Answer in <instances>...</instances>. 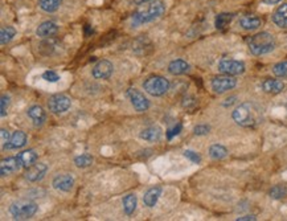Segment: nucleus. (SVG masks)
Returning <instances> with one entry per match:
<instances>
[{
  "label": "nucleus",
  "instance_id": "nucleus-1",
  "mask_svg": "<svg viewBox=\"0 0 287 221\" xmlns=\"http://www.w3.org/2000/svg\"><path fill=\"white\" fill-rule=\"evenodd\" d=\"M232 118L238 126L242 127H255L258 126L263 118L262 109L257 103L244 102L232 113Z\"/></svg>",
  "mask_w": 287,
  "mask_h": 221
},
{
  "label": "nucleus",
  "instance_id": "nucleus-2",
  "mask_svg": "<svg viewBox=\"0 0 287 221\" xmlns=\"http://www.w3.org/2000/svg\"><path fill=\"white\" fill-rule=\"evenodd\" d=\"M248 47L254 56H263L274 51L277 42L271 33L259 32L248 40Z\"/></svg>",
  "mask_w": 287,
  "mask_h": 221
},
{
  "label": "nucleus",
  "instance_id": "nucleus-3",
  "mask_svg": "<svg viewBox=\"0 0 287 221\" xmlns=\"http://www.w3.org/2000/svg\"><path fill=\"white\" fill-rule=\"evenodd\" d=\"M166 12V4L163 2H153L150 6H147L143 10H139L133 15L131 19V26L133 27H139L151 23L153 20L159 19L163 13Z\"/></svg>",
  "mask_w": 287,
  "mask_h": 221
},
{
  "label": "nucleus",
  "instance_id": "nucleus-4",
  "mask_svg": "<svg viewBox=\"0 0 287 221\" xmlns=\"http://www.w3.org/2000/svg\"><path fill=\"white\" fill-rule=\"evenodd\" d=\"M38 207L31 200H17L10 207V213L15 220H28L37 213Z\"/></svg>",
  "mask_w": 287,
  "mask_h": 221
},
{
  "label": "nucleus",
  "instance_id": "nucleus-5",
  "mask_svg": "<svg viewBox=\"0 0 287 221\" xmlns=\"http://www.w3.org/2000/svg\"><path fill=\"white\" fill-rule=\"evenodd\" d=\"M171 87V83L166 77L162 76H152L143 82V89L152 97H162L167 93Z\"/></svg>",
  "mask_w": 287,
  "mask_h": 221
},
{
  "label": "nucleus",
  "instance_id": "nucleus-6",
  "mask_svg": "<svg viewBox=\"0 0 287 221\" xmlns=\"http://www.w3.org/2000/svg\"><path fill=\"white\" fill-rule=\"evenodd\" d=\"M72 100L65 94H54L49 97L48 109L53 114H64L71 109Z\"/></svg>",
  "mask_w": 287,
  "mask_h": 221
},
{
  "label": "nucleus",
  "instance_id": "nucleus-7",
  "mask_svg": "<svg viewBox=\"0 0 287 221\" xmlns=\"http://www.w3.org/2000/svg\"><path fill=\"white\" fill-rule=\"evenodd\" d=\"M236 85L237 80L233 78V76H220V77H214L212 80V89L217 94L227 93L229 90L234 89Z\"/></svg>",
  "mask_w": 287,
  "mask_h": 221
},
{
  "label": "nucleus",
  "instance_id": "nucleus-8",
  "mask_svg": "<svg viewBox=\"0 0 287 221\" xmlns=\"http://www.w3.org/2000/svg\"><path fill=\"white\" fill-rule=\"evenodd\" d=\"M218 71L227 76H239L245 72V64L237 60H223L218 62Z\"/></svg>",
  "mask_w": 287,
  "mask_h": 221
},
{
  "label": "nucleus",
  "instance_id": "nucleus-9",
  "mask_svg": "<svg viewBox=\"0 0 287 221\" xmlns=\"http://www.w3.org/2000/svg\"><path fill=\"white\" fill-rule=\"evenodd\" d=\"M127 97L130 98L131 103L134 106V109L139 113H143L147 112V110L150 109V101L147 100L144 94L139 90L134 89V87H130L127 90Z\"/></svg>",
  "mask_w": 287,
  "mask_h": 221
},
{
  "label": "nucleus",
  "instance_id": "nucleus-10",
  "mask_svg": "<svg viewBox=\"0 0 287 221\" xmlns=\"http://www.w3.org/2000/svg\"><path fill=\"white\" fill-rule=\"evenodd\" d=\"M114 72V65L108 60L98 61L93 68V77L96 80H108Z\"/></svg>",
  "mask_w": 287,
  "mask_h": 221
},
{
  "label": "nucleus",
  "instance_id": "nucleus-11",
  "mask_svg": "<svg viewBox=\"0 0 287 221\" xmlns=\"http://www.w3.org/2000/svg\"><path fill=\"white\" fill-rule=\"evenodd\" d=\"M21 167L23 164L19 157L7 158V159H3L2 163H0V173H2V176H8L11 173L19 171Z\"/></svg>",
  "mask_w": 287,
  "mask_h": 221
},
{
  "label": "nucleus",
  "instance_id": "nucleus-12",
  "mask_svg": "<svg viewBox=\"0 0 287 221\" xmlns=\"http://www.w3.org/2000/svg\"><path fill=\"white\" fill-rule=\"evenodd\" d=\"M52 186L54 189L61 191V192H71L74 187V178L72 175H57L52 182Z\"/></svg>",
  "mask_w": 287,
  "mask_h": 221
},
{
  "label": "nucleus",
  "instance_id": "nucleus-13",
  "mask_svg": "<svg viewBox=\"0 0 287 221\" xmlns=\"http://www.w3.org/2000/svg\"><path fill=\"white\" fill-rule=\"evenodd\" d=\"M47 171H48V167L44 163H36L33 166H31L29 168H27L26 172V179L31 183L40 182L42 178L47 175Z\"/></svg>",
  "mask_w": 287,
  "mask_h": 221
},
{
  "label": "nucleus",
  "instance_id": "nucleus-14",
  "mask_svg": "<svg viewBox=\"0 0 287 221\" xmlns=\"http://www.w3.org/2000/svg\"><path fill=\"white\" fill-rule=\"evenodd\" d=\"M27 114H28L29 118L32 119L33 125H35L36 127L42 126L44 125V122L47 121V113L44 112V109H42L41 106L38 105L31 106V107L28 109V112H27Z\"/></svg>",
  "mask_w": 287,
  "mask_h": 221
},
{
  "label": "nucleus",
  "instance_id": "nucleus-15",
  "mask_svg": "<svg viewBox=\"0 0 287 221\" xmlns=\"http://www.w3.org/2000/svg\"><path fill=\"white\" fill-rule=\"evenodd\" d=\"M58 32V26L54 21H44L36 29V35L42 39H48Z\"/></svg>",
  "mask_w": 287,
  "mask_h": 221
},
{
  "label": "nucleus",
  "instance_id": "nucleus-16",
  "mask_svg": "<svg viewBox=\"0 0 287 221\" xmlns=\"http://www.w3.org/2000/svg\"><path fill=\"white\" fill-rule=\"evenodd\" d=\"M262 90L269 94H279L284 90V83L279 80L274 78H268L262 82Z\"/></svg>",
  "mask_w": 287,
  "mask_h": 221
},
{
  "label": "nucleus",
  "instance_id": "nucleus-17",
  "mask_svg": "<svg viewBox=\"0 0 287 221\" xmlns=\"http://www.w3.org/2000/svg\"><path fill=\"white\" fill-rule=\"evenodd\" d=\"M271 20L274 23L275 26L279 27L282 29H287V3L282 4L275 10V12L273 13Z\"/></svg>",
  "mask_w": 287,
  "mask_h": 221
},
{
  "label": "nucleus",
  "instance_id": "nucleus-18",
  "mask_svg": "<svg viewBox=\"0 0 287 221\" xmlns=\"http://www.w3.org/2000/svg\"><path fill=\"white\" fill-rule=\"evenodd\" d=\"M189 71H191V65L187 61L180 60V58L171 61L168 65V72L173 76H182V74L188 73Z\"/></svg>",
  "mask_w": 287,
  "mask_h": 221
},
{
  "label": "nucleus",
  "instance_id": "nucleus-19",
  "mask_svg": "<svg viewBox=\"0 0 287 221\" xmlns=\"http://www.w3.org/2000/svg\"><path fill=\"white\" fill-rule=\"evenodd\" d=\"M160 195H162V187H152V188L147 189L143 196V203L146 207L152 208L155 207L159 200Z\"/></svg>",
  "mask_w": 287,
  "mask_h": 221
},
{
  "label": "nucleus",
  "instance_id": "nucleus-20",
  "mask_svg": "<svg viewBox=\"0 0 287 221\" xmlns=\"http://www.w3.org/2000/svg\"><path fill=\"white\" fill-rule=\"evenodd\" d=\"M27 134L26 132L20 131V130H17V131L13 132V135L11 137L10 142H8V144L6 146L7 150H16V148H21L24 147L27 144Z\"/></svg>",
  "mask_w": 287,
  "mask_h": 221
},
{
  "label": "nucleus",
  "instance_id": "nucleus-21",
  "mask_svg": "<svg viewBox=\"0 0 287 221\" xmlns=\"http://www.w3.org/2000/svg\"><path fill=\"white\" fill-rule=\"evenodd\" d=\"M262 26V20L254 15H246L239 19V27L245 31H255Z\"/></svg>",
  "mask_w": 287,
  "mask_h": 221
},
{
  "label": "nucleus",
  "instance_id": "nucleus-22",
  "mask_svg": "<svg viewBox=\"0 0 287 221\" xmlns=\"http://www.w3.org/2000/svg\"><path fill=\"white\" fill-rule=\"evenodd\" d=\"M162 128L158 127V126H150V127L143 128L141 134H139V137L147 142H158L162 138Z\"/></svg>",
  "mask_w": 287,
  "mask_h": 221
},
{
  "label": "nucleus",
  "instance_id": "nucleus-23",
  "mask_svg": "<svg viewBox=\"0 0 287 221\" xmlns=\"http://www.w3.org/2000/svg\"><path fill=\"white\" fill-rule=\"evenodd\" d=\"M17 157L20 158V161H21V164L24 168H29L31 166L36 163L37 161V152L35 150H26L20 152Z\"/></svg>",
  "mask_w": 287,
  "mask_h": 221
},
{
  "label": "nucleus",
  "instance_id": "nucleus-24",
  "mask_svg": "<svg viewBox=\"0 0 287 221\" xmlns=\"http://www.w3.org/2000/svg\"><path fill=\"white\" fill-rule=\"evenodd\" d=\"M122 204H123V211H125L126 215L127 216L133 215L135 211V208H137V196H135L134 193L126 195L125 197H123V202H122Z\"/></svg>",
  "mask_w": 287,
  "mask_h": 221
},
{
  "label": "nucleus",
  "instance_id": "nucleus-25",
  "mask_svg": "<svg viewBox=\"0 0 287 221\" xmlns=\"http://www.w3.org/2000/svg\"><path fill=\"white\" fill-rule=\"evenodd\" d=\"M60 6L61 0H38V7H40L44 12H56V11H58Z\"/></svg>",
  "mask_w": 287,
  "mask_h": 221
},
{
  "label": "nucleus",
  "instance_id": "nucleus-26",
  "mask_svg": "<svg viewBox=\"0 0 287 221\" xmlns=\"http://www.w3.org/2000/svg\"><path fill=\"white\" fill-rule=\"evenodd\" d=\"M208 152H209V157H211L212 159H216V161L224 159V158L228 155L227 147H224L221 144H212Z\"/></svg>",
  "mask_w": 287,
  "mask_h": 221
},
{
  "label": "nucleus",
  "instance_id": "nucleus-27",
  "mask_svg": "<svg viewBox=\"0 0 287 221\" xmlns=\"http://www.w3.org/2000/svg\"><path fill=\"white\" fill-rule=\"evenodd\" d=\"M233 13H220V15H217L216 20H214V26H216L217 29H225L230 24V21L233 20Z\"/></svg>",
  "mask_w": 287,
  "mask_h": 221
},
{
  "label": "nucleus",
  "instance_id": "nucleus-28",
  "mask_svg": "<svg viewBox=\"0 0 287 221\" xmlns=\"http://www.w3.org/2000/svg\"><path fill=\"white\" fill-rule=\"evenodd\" d=\"M16 35V29L13 27H3L0 29V42L2 45H6L11 41Z\"/></svg>",
  "mask_w": 287,
  "mask_h": 221
},
{
  "label": "nucleus",
  "instance_id": "nucleus-29",
  "mask_svg": "<svg viewBox=\"0 0 287 221\" xmlns=\"http://www.w3.org/2000/svg\"><path fill=\"white\" fill-rule=\"evenodd\" d=\"M94 162L92 155L89 154H82L80 157L74 158V164H76L78 168H86V167H90Z\"/></svg>",
  "mask_w": 287,
  "mask_h": 221
},
{
  "label": "nucleus",
  "instance_id": "nucleus-30",
  "mask_svg": "<svg viewBox=\"0 0 287 221\" xmlns=\"http://www.w3.org/2000/svg\"><path fill=\"white\" fill-rule=\"evenodd\" d=\"M269 196H270L271 199H275V200H279V199H283L287 196V188L284 186H275L269 191Z\"/></svg>",
  "mask_w": 287,
  "mask_h": 221
},
{
  "label": "nucleus",
  "instance_id": "nucleus-31",
  "mask_svg": "<svg viewBox=\"0 0 287 221\" xmlns=\"http://www.w3.org/2000/svg\"><path fill=\"white\" fill-rule=\"evenodd\" d=\"M273 73L277 76V77H287V60L281 61L273 67Z\"/></svg>",
  "mask_w": 287,
  "mask_h": 221
},
{
  "label": "nucleus",
  "instance_id": "nucleus-32",
  "mask_svg": "<svg viewBox=\"0 0 287 221\" xmlns=\"http://www.w3.org/2000/svg\"><path fill=\"white\" fill-rule=\"evenodd\" d=\"M184 157L188 158L189 161L193 162V163L196 164H198L201 162V157L197 154V152H195V151H191V150L184 151Z\"/></svg>",
  "mask_w": 287,
  "mask_h": 221
},
{
  "label": "nucleus",
  "instance_id": "nucleus-33",
  "mask_svg": "<svg viewBox=\"0 0 287 221\" xmlns=\"http://www.w3.org/2000/svg\"><path fill=\"white\" fill-rule=\"evenodd\" d=\"M0 103H2V113H0V116L6 117L7 110H8V106H10V97L7 96V94H3V96H2V101H0Z\"/></svg>",
  "mask_w": 287,
  "mask_h": 221
},
{
  "label": "nucleus",
  "instance_id": "nucleus-34",
  "mask_svg": "<svg viewBox=\"0 0 287 221\" xmlns=\"http://www.w3.org/2000/svg\"><path fill=\"white\" fill-rule=\"evenodd\" d=\"M42 78H44V80H47V81H49V82H57V81L60 80L58 74L56 73V72H52V71L45 72V73L42 74Z\"/></svg>",
  "mask_w": 287,
  "mask_h": 221
},
{
  "label": "nucleus",
  "instance_id": "nucleus-35",
  "mask_svg": "<svg viewBox=\"0 0 287 221\" xmlns=\"http://www.w3.org/2000/svg\"><path fill=\"white\" fill-rule=\"evenodd\" d=\"M0 137H2V148H6V146L8 144V142H10V132L7 131L6 128H2L0 130Z\"/></svg>",
  "mask_w": 287,
  "mask_h": 221
},
{
  "label": "nucleus",
  "instance_id": "nucleus-36",
  "mask_svg": "<svg viewBox=\"0 0 287 221\" xmlns=\"http://www.w3.org/2000/svg\"><path fill=\"white\" fill-rule=\"evenodd\" d=\"M209 131H211V127L208 125H197L195 127V130H193V132H195L196 135H205Z\"/></svg>",
  "mask_w": 287,
  "mask_h": 221
},
{
  "label": "nucleus",
  "instance_id": "nucleus-37",
  "mask_svg": "<svg viewBox=\"0 0 287 221\" xmlns=\"http://www.w3.org/2000/svg\"><path fill=\"white\" fill-rule=\"evenodd\" d=\"M180 131H182V125H176L173 128L167 130V138L172 139L175 135H179Z\"/></svg>",
  "mask_w": 287,
  "mask_h": 221
},
{
  "label": "nucleus",
  "instance_id": "nucleus-38",
  "mask_svg": "<svg viewBox=\"0 0 287 221\" xmlns=\"http://www.w3.org/2000/svg\"><path fill=\"white\" fill-rule=\"evenodd\" d=\"M246 220L254 221V220H257V217H255V216H253V215H246V216H242V217L237 218V221H246Z\"/></svg>",
  "mask_w": 287,
  "mask_h": 221
},
{
  "label": "nucleus",
  "instance_id": "nucleus-39",
  "mask_svg": "<svg viewBox=\"0 0 287 221\" xmlns=\"http://www.w3.org/2000/svg\"><path fill=\"white\" fill-rule=\"evenodd\" d=\"M265 4H269V6H274V4L281 3L282 0H262Z\"/></svg>",
  "mask_w": 287,
  "mask_h": 221
},
{
  "label": "nucleus",
  "instance_id": "nucleus-40",
  "mask_svg": "<svg viewBox=\"0 0 287 221\" xmlns=\"http://www.w3.org/2000/svg\"><path fill=\"white\" fill-rule=\"evenodd\" d=\"M133 2H134V4H137V6H141V4L148 3V2H153V0H133Z\"/></svg>",
  "mask_w": 287,
  "mask_h": 221
},
{
  "label": "nucleus",
  "instance_id": "nucleus-41",
  "mask_svg": "<svg viewBox=\"0 0 287 221\" xmlns=\"http://www.w3.org/2000/svg\"><path fill=\"white\" fill-rule=\"evenodd\" d=\"M286 107H287V105H286Z\"/></svg>",
  "mask_w": 287,
  "mask_h": 221
}]
</instances>
